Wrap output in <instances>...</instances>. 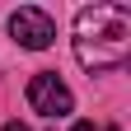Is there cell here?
I'll return each mask as SVG.
<instances>
[{
    "mask_svg": "<svg viewBox=\"0 0 131 131\" xmlns=\"http://www.w3.org/2000/svg\"><path fill=\"white\" fill-rule=\"evenodd\" d=\"M28 103L33 112H42V117H66V112L75 108V94L56 80V70H42L28 80Z\"/></svg>",
    "mask_w": 131,
    "mask_h": 131,
    "instance_id": "3957f363",
    "label": "cell"
},
{
    "mask_svg": "<svg viewBox=\"0 0 131 131\" xmlns=\"http://www.w3.org/2000/svg\"><path fill=\"white\" fill-rule=\"evenodd\" d=\"M131 56V9L126 5H84L75 14V61L89 75L117 70Z\"/></svg>",
    "mask_w": 131,
    "mask_h": 131,
    "instance_id": "6da1fadb",
    "label": "cell"
},
{
    "mask_svg": "<svg viewBox=\"0 0 131 131\" xmlns=\"http://www.w3.org/2000/svg\"><path fill=\"white\" fill-rule=\"evenodd\" d=\"M70 131H103V126H94V122H75ZM108 131H112V126H108Z\"/></svg>",
    "mask_w": 131,
    "mask_h": 131,
    "instance_id": "277c9868",
    "label": "cell"
},
{
    "mask_svg": "<svg viewBox=\"0 0 131 131\" xmlns=\"http://www.w3.org/2000/svg\"><path fill=\"white\" fill-rule=\"evenodd\" d=\"M5 131H28V126L24 122H5Z\"/></svg>",
    "mask_w": 131,
    "mask_h": 131,
    "instance_id": "5b68a950",
    "label": "cell"
},
{
    "mask_svg": "<svg viewBox=\"0 0 131 131\" xmlns=\"http://www.w3.org/2000/svg\"><path fill=\"white\" fill-rule=\"evenodd\" d=\"M9 33H14V42H19V47H28V52H42V47H52L56 24H52V14H47V9L24 5V9H14V14H9Z\"/></svg>",
    "mask_w": 131,
    "mask_h": 131,
    "instance_id": "7a4b0ae2",
    "label": "cell"
}]
</instances>
